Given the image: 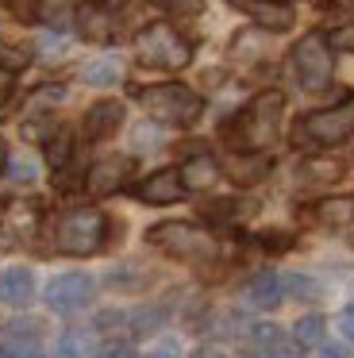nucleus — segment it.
I'll use <instances>...</instances> for the list:
<instances>
[{
	"label": "nucleus",
	"instance_id": "f257e3e1",
	"mask_svg": "<svg viewBox=\"0 0 354 358\" xmlns=\"http://www.w3.org/2000/svg\"><path fill=\"white\" fill-rule=\"evenodd\" d=\"M281 112H285V96L277 93V89H266V93H258L227 124V139L235 143L239 150H266L269 143H277Z\"/></svg>",
	"mask_w": 354,
	"mask_h": 358
},
{
	"label": "nucleus",
	"instance_id": "f03ea898",
	"mask_svg": "<svg viewBox=\"0 0 354 358\" xmlns=\"http://www.w3.org/2000/svg\"><path fill=\"white\" fill-rule=\"evenodd\" d=\"M146 239H150L158 250H166L169 258L189 262V266H212L215 258H220V243H215V235H208L204 227H197V224H185V220L154 224L150 231H146Z\"/></svg>",
	"mask_w": 354,
	"mask_h": 358
},
{
	"label": "nucleus",
	"instance_id": "7ed1b4c3",
	"mask_svg": "<svg viewBox=\"0 0 354 358\" xmlns=\"http://www.w3.org/2000/svg\"><path fill=\"white\" fill-rule=\"evenodd\" d=\"M54 243H58L62 255L73 258H89L97 250H104L108 243V220L97 208H69L62 212L58 227H54Z\"/></svg>",
	"mask_w": 354,
	"mask_h": 358
},
{
	"label": "nucleus",
	"instance_id": "20e7f679",
	"mask_svg": "<svg viewBox=\"0 0 354 358\" xmlns=\"http://www.w3.org/2000/svg\"><path fill=\"white\" fill-rule=\"evenodd\" d=\"M135 58L150 70H185L192 62V43L169 24H146L135 35Z\"/></svg>",
	"mask_w": 354,
	"mask_h": 358
},
{
	"label": "nucleus",
	"instance_id": "39448f33",
	"mask_svg": "<svg viewBox=\"0 0 354 358\" xmlns=\"http://www.w3.org/2000/svg\"><path fill=\"white\" fill-rule=\"evenodd\" d=\"M135 96L154 120L174 124V127H192L200 120V112H204V101H200L189 85H181V81H166V85L139 89Z\"/></svg>",
	"mask_w": 354,
	"mask_h": 358
},
{
	"label": "nucleus",
	"instance_id": "423d86ee",
	"mask_svg": "<svg viewBox=\"0 0 354 358\" xmlns=\"http://www.w3.org/2000/svg\"><path fill=\"white\" fill-rule=\"evenodd\" d=\"M292 70H297V81L308 89V93L327 89L331 85V70H335L327 35H320V31L304 35V39L292 47Z\"/></svg>",
	"mask_w": 354,
	"mask_h": 358
},
{
	"label": "nucleus",
	"instance_id": "0eeeda50",
	"mask_svg": "<svg viewBox=\"0 0 354 358\" xmlns=\"http://www.w3.org/2000/svg\"><path fill=\"white\" fill-rule=\"evenodd\" d=\"M297 131H300V139L316 143V147H335V143H343L346 135L354 131V96L343 104H335V108L304 116L297 124Z\"/></svg>",
	"mask_w": 354,
	"mask_h": 358
},
{
	"label": "nucleus",
	"instance_id": "6e6552de",
	"mask_svg": "<svg viewBox=\"0 0 354 358\" xmlns=\"http://www.w3.org/2000/svg\"><path fill=\"white\" fill-rule=\"evenodd\" d=\"M92 301V278L85 273H58L46 285V304L54 312H81Z\"/></svg>",
	"mask_w": 354,
	"mask_h": 358
},
{
	"label": "nucleus",
	"instance_id": "1a4fd4ad",
	"mask_svg": "<svg viewBox=\"0 0 354 358\" xmlns=\"http://www.w3.org/2000/svg\"><path fill=\"white\" fill-rule=\"evenodd\" d=\"M127 178H131V158L112 155V158H100V162L89 166L85 189H89L92 196H112V193H120V189L127 185Z\"/></svg>",
	"mask_w": 354,
	"mask_h": 358
},
{
	"label": "nucleus",
	"instance_id": "9d476101",
	"mask_svg": "<svg viewBox=\"0 0 354 358\" xmlns=\"http://www.w3.org/2000/svg\"><path fill=\"white\" fill-rule=\"evenodd\" d=\"M235 12H243V16H250L258 27H266V31H289L292 27V8L285 4V0H227Z\"/></svg>",
	"mask_w": 354,
	"mask_h": 358
},
{
	"label": "nucleus",
	"instance_id": "9b49d317",
	"mask_svg": "<svg viewBox=\"0 0 354 358\" xmlns=\"http://www.w3.org/2000/svg\"><path fill=\"white\" fill-rule=\"evenodd\" d=\"M135 196L143 204H174L185 196V181H181V170H158L150 173L146 181L135 185Z\"/></svg>",
	"mask_w": 354,
	"mask_h": 358
},
{
	"label": "nucleus",
	"instance_id": "f8f14e48",
	"mask_svg": "<svg viewBox=\"0 0 354 358\" xmlns=\"http://www.w3.org/2000/svg\"><path fill=\"white\" fill-rule=\"evenodd\" d=\"M312 224L327 227V231H343V227L354 224V196H323L312 208L304 212Z\"/></svg>",
	"mask_w": 354,
	"mask_h": 358
},
{
	"label": "nucleus",
	"instance_id": "ddd939ff",
	"mask_svg": "<svg viewBox=\"0 0 354 358\" xmlns=\"http://www.w3.org/2000/svg\"><path fill=\"white\" fill-rule=\"evenodd\" d=\"M220 170L227 173L235 185H258L269 173V158L258 155V150H235V155H227V162H223Z\"/></svg>",
	"mask_w": 354,
	"mask_h": 358
},
{
	"label": "nucleus",
	"instance_id": "4468645a",
	"mask_svg": "<svg viewBox=\"0 0 354 358\" xmlns=\"http://www.w3.org/2000/svg\"><path fill=\"white\" fill-rule=\"evenodd\" d=\"M77 24V35L89 43H108L112 39V12L104 8V4H97V0H89V4H81L73 16Z\"/></svg>",
	"mask_w": 354,
	"mask_h": 358
},
{
	"label": "nucleus",
	"instance_id": "2eb2a0df",
	"mask_svg": "<svg viewBox=\"0 0 354 358\" xmlns=\"http://www.w3.org/2000/svg\"><path fill=\"white\" fill-rule=\"evenodd\" d=\"M35 296V278H31L27 266H8L0 273V304H12V308H23V304Z\"/></svg>",
	"mask_w": 354,
	"mask_h": 358
},
{
	"label": "nucleus",
	"instance_id": "dca6fc26",
	"mask_svg": "<svg viewBox=\"0 0 354 358\" xmlns=\"http://www.w3.org/2000/svg\"><path fill=\"white\" fill-rule=\"evenodd\" d=\"M220 162H215L212 155H192V158H185V166H181V181H185V189L189 193H204V189H212L215 181H220Z\"/></svg>",
	"mask_w": 354,
	"mask_h": 358
},
{
	"label": "nucleus",
	"instance_id": "f3484780",
	"mask_svg": "<svg viewBox=\"0 0 354 358\" xmlns=\"http://www.w3.org/2000/svg\"><path fill=\"white\" fill-rule=\"evenodd\" d=\"M120 124H123V104L120 101H97L85 112V135H89V139H104V135H112Z\"/></svg>",
	"mask_w": 354,
	"mask_h": 358
},
{
	"label": "nucleus",
	"instance_id": "a211bd4d",
	"mask_svg": "<svg viewBox=\"0 0 354 358\" xmlns=\"http://www.w3.org/2000/svg\"><path fill=\"white\" fill-rule=\"evenodd\" d=\"M281 296H285V281H281V273H258V278L246 285V301L254 304V308H277L281 304Z\"/></svg>",
	"mask_w": 354,
	"mask_h": 358
},
{
	"label": "nucleus",
	"instance_id": "6ab92c4d",
	"mask_svg": "<svg viewBox=\"0 0 354 358\" xmlns=\"http://www.w3.org/2000/svg\"><path fill=\"white\" fill-rule=\"evenodd\" d=\"M300 185H331V181L343 178V162H335V158H308V162H300Z\"/></svg>",
	"mask_w": 354,
	"mask_h": 358
},
{
	"label": "nucleus",
	"instance_id": "aec40b11",
	"mask_svg": "<svg viewBox=\"0 0 354 358\" xmlns=\"http://www.w3.org/2000/svg\"><path fill=\"white\" fill-rule=\"evenodd\" d=\"M204 216L215 220V224H235L243 216H254V204L250 201H212V204H204Z\"/></svg>",
	"mask_w": 354,
	"mask_h": 358
},
{
	"label": "nucleus",
	"instance_id": "412c9836",
	"mask_svg": "<svg viewBox=\"0 0 354 358\" xmlns=\"http://www.w3.org/2000/svg\"><path fill=\"white\" fill-rule=\"evenodd\" d=\"M0 355L4 358H43V347H38V339L31 331H15L0 343Z\"/></svg>",
	"mask_w": 354,
	"mask_h": 358
},
{
	"label": "nucleus",
	"instance_id": "4be33fe9",
	"mask_svg": "<svg viewBox=\"0 0 354 358\" xmlns=\"http://www.w3.org/2000/svg\"><path fill=\"white\" fill-rule=\"evenodd\" d=\"M323 316H300L297 327H292V339H297L300 350H316L323 343Z\"/></svg>",
	"mask_w": 354,
	"mask_h": 358
},
{
	"label": "nucleus",
	"instance_id": "5701e85b",
	"mask_svg": "<svg viewBox=\"0 0 354 358\" xmlns=\"http://www.w3.org/2000/svg\"><path fill=\"white\" fill-rule=\"evenodd\" d=\"M81 81H89V85H115L120 81V62L115 58H97V62H89L81 70Z\"/></svg>",
	"mask_w": 354,
	"mask_h": 358
},
{
	"label": "nucleus",
	"instance_id": "b1692460",
	"mask_svg": "<svg viewBox=\"0 0 354 358\" xmlns=\"http://www.w3.org/2000/svg\"><path fill=\"white\" fill-rule=\"evenodd\" d=\"M89 347H92V339L85 331H66L58 339V358H89Z\"/></svg>",
	"mask_w": 354,
	"mask_h": 358
},
{
	"label": "nucleus",
	"instance_id": "393cba45",
	"mask_svg": "<svg viewBox=\"0 0 354 358\" xmlns=\"http://www.w3.org/2000/svg\"><path fill=\"white\" fill-rule=\"evenodd\" d=\"M27 62H31V50H23V47H12L8 39H0V70L15 73V70H23Z\"/></svg>",
	"mask_w": 354,
	"mask_h": 358
},
{
	"label": "nucleus",
	"instance_id": "a878e982",
	"mask_svg": "<svg viewBox=\"0 0 354 358\" xmlns=\"http://www.w3.org/2000/svg\"><path fill=\"white\" fill-rule=\"evenodd\" d=\"M281 281H285V293L297 296V301H308V296L320 293V285H316L312 278H304V273H289V278H281Z\"/></svg>",
	"mask_w": 354,
	"mask_h": 358
},
{
	"label": "nucleus",
	"instance_id": "bb28decb",
	"mask_svg": "<svg viewBox=\"0 0 354 358\" xmlns=\"http://www.w3.org/2000/svg\"><path fill=\"white\" fill-rule=\"evenodd\" d=\"M69 155H73V143H69V135H66V131H62V135H54V139L46 143V158H50V166H54V170H62Z\"/></svg>",
	"mask_w": 354,
	"mask_h": 358
},
{
	"label": "nucleus",
	"instance_id": "cd10ccee",
	"mask_svg": "<svg viewBox=\"0 0 354 358\" xmlns=\"http://www.w3.org/2000/svg\"><path fill=\"white\" fill-rule=\"evenodd\" d=\"M250 339H254V347H262V350H277V347H281V331H277V324H258L250 331Z\"/></svg>",
	"mask_w": 354,
	"mask_h": 358
},
{
	"label": "nucleus",
	"instance_id": "c85d7f7f",
	"mask_svg": "<svg viewBox=\"0 0 354 358\" xmlns=\"http://www.w3.org/2000/svg\"><path fill=\"white\" fill-rule=\"evenodd\" d=\"M158 324H162V308H143V312L131 316V331L135 335H150Z\"/></svg>",
	"mask_w": 354,
	"mask_h": 358
},
{
	"label": "nucleus",
	"instance_id": "c756f323",
	"mask_svg": "<svg viewBox=\"0 0 354 358\" xmlns=\"http://www.w3.org/2000/svg\"><path fill=\"white\" fill-rule=\"evenodd\" d=\"M162 12H169V16H197L200 8H204V0H154Z\"/></svg>",
	"mask_w": 354,
	"mask_h": 358
},
{
	"label": "nucleus",
	"instance_id": "7c9ffc66",
	"mask_svg": "<svg viewBox=\"0 0 354 358\" xmlns=\"http://www.w3.org/2000/svg\"><path fill=\"white\" fill-rule=\"evenodd\" d=\"M0 4H4L15 20H27V24L38 20V0H0Z\"/></svg>",
	"mask_w": 354,
	"mask_h": 358
},
{
	"label": "nucleus",
	"instance_id": "2f4dec72",
	"mask_svg": "<svg viewBox=\"0 0 354 358\" xmlns=\"http://www.w3.org/2000/svg\"><path fill=\"white\" fill-rule=\"evenodd\" d=\"M66 4L69 0H38V20H46V24H62Z\"/></svg>",
	"mask_w": 354,
	"mask_h": 358
},
{
	"label": "nucleus",
	"instance_id": "473e14b6",
	"mask_svg": "<svg viewBox=\"0 0 354 358\" xmlns=\"http://www.w3.org/2000/svg\"><path fill=\"white\" fill-rule=\"evenodd\" d=\"M162 143V135L154 131V127H135V147L139 150H150V147H158Z\"/></svg>",
	"mask_w": 354,
	"mask_h": 358
},
{
	"label": "nucleus",
	"instance_id": "72a5a7b5",
	"mask_svg": "<svg viewBox=\"0 0 354 358\" xmlns=\"http://www.w3.org/2000/svg\"><path fill=\"white\" fill-rule=\"evenodd\" d=\"M97 358H135V350H131L127 343H108V347L100 350Z\"/></svg>",
	"mask_w": 354,
	"mask_h": 358
},
{
	"label": "nucleus",
	"instance_id": "f704fd0d",
	"mask_svg": "<svg viewBox=\"0 0 354 358\" xmlns=\"http://www.w3.org/2000/svg\"><path fill=\"white\" fill-rule=\"evenodd\" d=\"M339 327H343V335H346V339H354V304H351V308H343V312H339Z\"/></svg>",
	"mask_w": 354,
	"mask_h": 358
},
{
	"label": "nucleus",
	"instance_id": "c9c22d12",
	"mask_svg": "<svg viewBox=\"0 0 354 358\" xmlns=\"http://www.w3.org/2000/svg\"><path fill=\"white\" fill-rule=\"evenodd\" d=\"M12 178H15V181H31V178H35V166H27V162L20 158V162L12 166Z\"/></svg>",
	"mask_w": 354,
	"mask_h": 358
},
{
	"label": "nucleus",
	"instance_id": "e433bc0d",
	"mask_svg": "<svg viewBox=\"0 0 354 358\" xmlns=\"http://www.w3.org/2000/svg\"><path fill=\"white\" fill-rule=\"evenodd\" d=\"M274 235H277V231H269L266 239H262V247H266V250H285V247L292 243V239H274Z\"/></svg>",
	"mask_w": 354,
	"mask_h": 358
},
{
	"label": "nucleus",
	"instance_id": "4c0bfd02",
	"mask_svg": "<svg viewBox=\"0 0 354 358\" xmlns=\"http://www.w3.org/2000/svg\"><path fill=\"white\" fill-rule=\"evenodd\" d=\"M316 358H346V350L335 347V343H331V347H323V343H320V355H316Z\"/></svg>",
	"mask_w": 354,
	"mask_h": 358
},
{
	"label": "nucleus",
	"instance_id": "58836bf2",
	"mask_svg": "<svg viewBox=\"0 0 354 358\" xmlns=\"http://www.w3.org/2000/svg\"><path fill=\"white\" fill-rule=\"evenodd\" d=\"M192 358H223V350H215V347H197V350H192Z\"/></svg>",
	"mask_w": 354,
	"mask_h": 358
},
{
	"label": "nucleus",
	"instance_id": "ea45409f",
	"mask_svg": "<svg viewBox=\"0 0 354 358\" xmlns=\"http://www.w3.org/2000/svg\"><path fill=\"white\" fill-rule=\"evenodd\" d=\"M150 358H177V347H169V343H166V347H158Z\"/></svg>",
	"mask_w": 354,
	"mask_h": 358
},
{
	"label": "nucleus",
	"instance_id": "a19ab883",
	"mask_svg": "<svg viewBox=\"0 0 354 358\" xmlns=\"http://www.w3.org/2000/svg\"><path fill=\"white\" fill-rule=\"evenodd\" d=\"M4 166H8V150H4V143H0V173H4Z\"/></svg>",
	"mask_w": 354,
	"mask_h": 358
}]
</instances>
